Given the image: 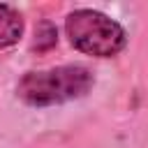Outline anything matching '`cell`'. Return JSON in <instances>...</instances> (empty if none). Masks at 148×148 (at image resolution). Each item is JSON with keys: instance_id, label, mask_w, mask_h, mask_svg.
Listing matches in <instances>:
<instances>
[{"instance_id": "1", "label": "cell", "mask_w": 148, "mask_h": 148, "mask_svg": "<svg viewBox=\"0 0 148 148\" xmlns=\"http://www.w3.org/2000/svg\"><path fill=\"white\" fill-rule=\"evenodd\" d=\"M95 86V74L83 65H60L51 69H30L16 83V95L30 106H53L79 99Z\"/></svg>"}, {"instance_id": "2", "label": "cell", "mask_w": 148, "mask_h": 148, "mask_svg": "<svg viewBox=\"0 0 148 148\" xmlns=\"http://www.w3.org/2000/svg\"><path fill=\"white\" fill-rule=\"evenodd\" d=\"M69 44L92 58H113L127 46L125 28L99 9H74L65 16Z\"/></svg>"}, {"instance_id": "3", "label": "cell", "mask_w": 148, "mask_h": 148, "mask_svg": "<svg viewBox=\"0 0 148 148\" xmlns=\"http://www.w3.org/2000/svg\"><path fill=\"white\" fill-rule=\"evenodd\" d=\"M23 28L25 21L21 12L7 2H0V51L18 44V39L23 37Z\"/></svg>"}, {"instance_id": "4", "label": "cell", "mask_w": 148, "mask_h": 148, "mask_svg": "<svg viewBox=\"0 0 148 148\" xmlns=\"http://www.w3.org/2000/svg\"><path fill=\"white\" fill-rule=\"evenodd\" d=\"M56 44H58V28H56L49 18H42V21L35 25L32 51H37V53H46V51H51Z\"/></svg>"}]
</instances>
